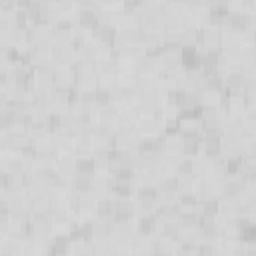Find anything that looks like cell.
I'll return each instance as SVG.
<instances>
[{
    "label": "cell",
    "instance_id": "5bb4252c",
    "mask_svg": "<svg viewBox=\"0 0 256 256\" xmlns=\"http://www.w3.org/2000/svg\"><path fill=\"white\" fill-rule=\"evenodd\" d=\"M10 214V220L16 224V226H22V224H28L32 214H30V208L28 206H20V208H10L8 210Z\"/></svg>",
    "mask_w": 256,
    "mask_h": 256
},
{
    "label": "cell",
    "instance_id": "ffe728a7",
    "mask_svg": "<svg viewBox=\"0 0 256 256\" xmlns=\"http://www.w3.org/2000/svg\"><path fill=\"white\" fill-rule=\"evenodd\" d=\"M56 8H58V14H62V12H70V10L74 8V4L68 2V0H64V2H58Z\"/></svg>",
    "mask_w": 256,
    "mask_h": 256
},
{
    "label": "cell",
    "instance_id": "52a82bcc",
    "mask_svg": "<svg viewBox=\"0 0 256 256\" xmlns=\"http://www.w3.org/2000/svg\"><path fill=\"white\" fill-rule=\"evenodd\" d=\"M110 228H112V236H132L134 234V224L130 218L114 216V220L110 222Z\"/></svg>",
    "mask_w": 256,
    "mask_h": 256
},
{
    "label": "cell",
    "instance_id": "e0dca14e",
    "mask_svg": "<svg viewBox=\"0 0 256 256\" xmlns=\"http://www.w3.org/2000/svg\"><path fill=\"white\" fill-rule=\"evenodd\" d=\"M96 172V164L94 160L88 158H76V172L74 174H82V176H94Z\"/></svg>",
    "mask_w": 256,
    "mask_h": 256
},
{
    "label": "cell",
    "instance_id": "3957f363",
    "mask_svg": "<svg viewBox=\"0 0 256 256\" xmlns=\"http://www.w3.org/2000/svg\"><path fill=\"white\" fill-rule=\"evenodd\" d=\"M74 72L70 66H56L54 70V86L58 88H74Z\"/></svg>",
    "mask_w": 256,
    "mask_h": 256
},
{
    "label": "cell",
    "instance_id": "5b68a950",
    "mask_svg": "<svg viewBox=\"0 0 256 256\" xmlns=\"http://www.w3.org/2000/svg\"><path fill=\"white\" fill-rule=\"evenodd\" d=\"M56 172H58V176H62V178L74 176V172H76V156L70 154V152L58 156V160H56Z\"/></svg>",
    "mask_w": 256,
    "mask_h": 256
},
{
    "label": "cell",
    "instance_id": "8fae6325",
    "mask_svg": "<svg viewBox=\"0 0 256 256\" xmlns=\"http://www.w3.org/2000/svg\"><path fill=\"white\" fill-rule=\"evenodd\" d=\"M96 218L98 220H106V222H112L114 220V200L112 198L100 200L96 204Z\"/></svg>",
    "mask_w": 256,
    "mask_h": 256
},
{
    "label": "cell",
    "instance_id": "2e32d148",
    "mask_svg": "<svg viewBox=\"0 0 256 256\" xmlns=\"http://www.w3.org/2000/svg\"><path fill=\"white\" fill-rule=\"evenodd\" d=\"M92 224V238H110L112 236V228H110V222L106 220H94L90 222Z\"/></svg>",
    "mask_w": 256,
    "mask_h": 256
},
{
    "label": "cell",
    "instance_id": "d6986e66",
    "mask_svg": "<svg viewBox=\"0 0 256 256\" xmlns=\"http://www.w3.org/2000/svg\"><path fill=\"white\" fill-rule=\"evenodd\" d=\"M72 184L76 192H86L92 188V176H82V174H74L72 176Z\"/></svg>",
    "mask_w": 256,
    "mask_h": 256
},
{
    "label": "cell",
    "instance_id": "7c38bea8",
    "mask_svg": "<svg viewBox=\"0 0 256 256\" xmlns=\"http://www.w3.org/2000/svg\"><path fill=\"white\" fill-rule=\"evenodd\" d=\"M118 122L120 128H132V124L138 122V110L132 106H124L122 110H118Z\"/></svg>",
    "mask_w": 256,
    "mask_h": 256
},
{
    "label": "cell",
    "instance_id": "30bf717a",
    "mask_svg": "<svg viewBox=\"0 0 256 256\" xmlns=\"http://www.w3.org/2000/svg\"><path fill=\"white\" fill-rule=\"evenodd\" d=\"M96 58H98V48L92 42H84L76 50V62H96Z\"/></svg>",
    "mask_w": 256,
    "mask_h": 256
},
{
    "label": "cell",
    "instance_id": "4fadbf2b",
    "mask_svg": "<svg viewBox=\"0 0 256 256\" xmlns=\"http://www.w3.org/2000/svg\"><path fill=\"white\" fill-rule=\"evenodd\" d=\"M204 152H206V158H210V160L220 156V134L204 136Z\"/></svg>",
    "mask_w": 256,
    "mask_h": 256
},
{
    "label": "cell",
    "instance_id": "7a4b0ae2",
    "mask_svg": "<svg viewBox=\"0 0 256 256\" xmlns=\"http://www.w3.org/2000/svg\"><path fill=\"white\" fill-rule=\"evenodd\" d=\"M200 34V44L204 46V50H212V48H220L222 44V32L216 26H204Z\"/></svg>",
    "mask_w": 256,
    "mask_h": 256
},
{
    "label": "cell",
    "instance_id": "277c9868",
    "mask_svg": "<svg viewBox=\"0 0 256 256\" xmlns=\"http://www.w3.org/2000/svg\"><path fill=\"white\" fill-rule=\"evenodd\" d=\"M160 106H162V96H160V90H158V92H150V94L140 96V104H138L136 110L146 112V116H150V112H156Z\"/></svg>",
    "mask_w": 256,
    "mask_h": 256
},
{
    "label": "cell",
    "instance_id": "6da1fadb",
    "mask_svg": "<svg viewBox=\"0 0 256 256\" xmlns=\"http://www.w3.org/2000/svg\"><path fill=\"white\" fill-rule=\"evenodd\" d=\"M52 62L56 66H68L76 62V50L72 48V44H56L52 48Z\"/></svg>",
    "mask_w": 256,
    "mask_h": 256
},
{
    "label": "cell",
    "instance_id": "9c48e42d",
    "mask_svg": "<svg viewBox=\"0 0 256 256\" xmlns=\"http://www.w3.org/2000/svg\"><path fill=\"white\" fill-rule=\"evenodd\" d=\"M176 188H178L180 196L194 194L196 192V176L194 174H178L176 176Z\"/></svg>",
    "mask_w": 256,
    "mask_h": 256
},
{
    "label": "cell",
    "instance_id": "7402d4cb",
    "mask_svg": "<svg viewBox=\"0 0 256 256\" xmlns=\"http://www.w3.org/2000/svg\"><path fill=\"white\" fill-rule=\"evenodd\" d=\"M172 256H194L192 252H188L186 248H178V250H174V254Z\"/></svg>",
    "mask_w": 256,
    "mask_h": 256
},
{
    "label": "cell",
    "instance_id": "603a6c76",
    "mask_svg": "<svg viewBox=\"0 0 256 256\" xmlns=\"http://www.w3.org/2000/svg\"><path fill=\"white\" fill-rule=\"evenodd\" d=\"M128 256H130V254H128Z\"/></svg>",
    "mask_w": 256,
    "mask_h": 256
},
{
    "label": "cell",
    "instance_id": "8992f818",
    "mask_svg": "<svg viewBox=\"0 0 256 256\" xmlns=\"http://www.w3.org/2000/svg\"><path fill=\"white\" fill-rule=\"evenodd\" d=\"M134 212H136V204H134L128 196H118V198H114V216L132 218Z\"/></svg>",
    "mask_w": 256,
    "mask_h": 256
},
{
    "label": "cell",
    "instance_id": "ba28073f",
    "mask_svg": "<svg viewBox=\"0 0 256 256\" xmlns=\"http://www.w3.org/2000/svg\"><path fill=\"white\" fill-rule=\"evenodd\" d=\"M162 128V120L154 118V116H144L142 120H138V132L146 134V136H154L158 134Z\"/></svg>",
    "mask_w": 256,
    "mask_h": 256
},
{
    "label": "cell",
    "instance_id": "9a60e30c",
    "mask_svg": "<svg viewBox=\"0 0 256 256\" xmlns=\"http://www.w3.org/2000/svg\"><path fill=\"white\" fill-rule=\"evenodd\" d=\"M70 248V242H68V236H58V238H52V244H50V256H66Z\"/></svg>",
    "mask_w": 256,
    "mask_h": 256
},
{
    "label": "cell",
    "instance_id": "44dd1931",
    "mask_svg": "<svg viewBox=\"0 0 256 256\" xmlns=\"http://www.w3.org/2000/svg\"><path fill=\"white\" fill-rule=\"evenodd\" d=\"M8 106V96H6V88H0V108Z\"/></svg>",
    "mask_w": 256,
    "mask_h": 256
},
{
    "label": "cell",
    "instance_id": "ac0fdd59",
    "mask_svg": "<svg viewBox=\"0 0 256 256\" xmlns=\"http://www.w3.org/2000/svg\"><path fill=\"white\" fill-rule=\"evenodd\" d=\"M14 126V112L10 106H4L0 108V130H10Z\"/></svg>",
    "mask_w": 256,
    "mask_h": 256
}]
</instances>
